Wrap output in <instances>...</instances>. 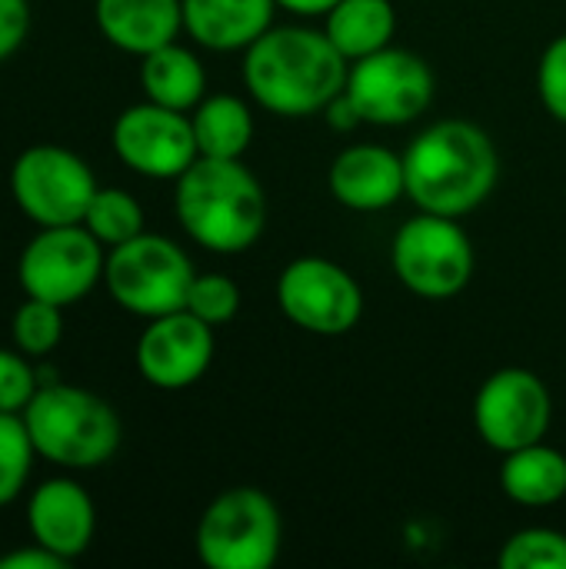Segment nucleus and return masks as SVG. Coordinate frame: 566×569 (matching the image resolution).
Returning <instances> with one entry per match:
<instances>
[{
	"label": "nucleus",
	"instance_id": "17",
	"mask_svg": "<svg viewBox=\"0 0 566 569\" xmlns=\"http://www.w3.org/2000/svg\"><path fill=\"white\" fill-rule=\"evenodd\" d=\"M93 20L110 47L147 57L183 30V0H93Z\"/></svg>",
	"mask_w": 566,
	"mask_h": 569
},
{
	"label": "nucleus",
	"instance_id": "33",
	"mask_svg": "<svg viewBox=\"0 0 566 569\" xmlns=\"http://www.w3.org/2000/svg\"><path fill=\"white\" fill-rule=\"evenodd\" d=\"M337 0H277V7L297 13V17H327Z\"/></svg>",
	"mask_w": 566,
	"mask_h": 569
},
{
	"label": "nucleus",
	"instance_id": "24",
	"mask_svg": "<svg viewBox=\"0 0 566 569\" xmlns=\"http://www.w3.org/2000/svg\"><path fill=\"white\" fill-rule=\"evenodd\" d=\"M60 337H63V307L37 300V297H23V303L10 317L13 347L27 353L30 360H40L57 350Z\"/></svg>",
	"mask_w": 566,
	"mask_h": 569
},
{
	"label": "nucleus",
	"instance_id": "19",
	"mask_svg": "<svg viewBox=\"0 0 566 569\" xmlns=\"http://www.w3.org/2000/svg\"><path fill=\"white\" fill-rule=\"evenodd\" d=\"M140 87L147 100L190 113L207 97V70L193 50L173 40L140 57Z\"/></svg>",
	"mask_w": 566,
	"mask_h": 569
},
{
	"label": "nucleus",
	"instance_id": "21",
	"mask_svg": "<svg viewBox=\"0 0 566 569\" xmlns=\"http://www.w3.org/2000/svg\"><path fill=\"white\" fill-rule=\"evenodd\" d=\"M324 33L354 63L390 47L397 33V10L390 0H337L327 13Z\"/></svg>",
	"mask_w": 566,
	"mask_h": 569
},
{
	"label": "nucleus",
	"instance_id": "18",
	"mask_svg": "<svg viewBox=\"0 0 566 569\" xmlns=\"http://www.w3.org/2000/svg\"><path fill=\"white\" fill-rule=\"evenodd\" d=\"M277 0H183V30L207 50H247L274 27Z\"/></svg>",
	"mask_w": 566,
	"mask_h": 569
},
{
	"label": "nucleus",
	"instance_id": "4",
	"mask_svg": "<svg viewBox=\"0 0 566 569\" xmlns=\"http://www.w3.org/2000/svg\"><path fill=\"white\" fill-rule=\"evenodd\" d=\"M23 423L37 457L70 473L110 463L123 440L117 410L73 383H40L23 410Z\"/></svg>",
	"mask_w": 566,
	"mask_h": 569
},
{
	"label": "nucleus",
	"instance_id": "25",
	"mask_svg": "<svg viewBox=\"0 0 566 569\" xmlns=\"http://www.w3.org/2000/svg\"><path fill=\"white\" fill-rule=\"evenodd\" d=\"M37 447L23 423V413H0V510L10 507L30 480Z\"/></svg>",
	"mask_w": 566,
	"mask_h": 569
},
{
	"label": "nucleus",
	"instance_id": "29",
	"mask_svg": "<svg viewBox=\"0 0 566 569\" xmlns=\"http://www.w3.org/2000/svg\"><path fill=\"white\" fill-rule=\"evenodd\" d=\"M537 90L554 120L566 123V33L554 37L537 67Z\"/></svg>",
	"mask_w": 566,
	"mask_h": 569
},
{
	"label": "nucleus",
	"instance_id": "7",
	"mask_svg": "<svg viewBox=\"0 0 566 569\" xmlns=\"http://www.w3.org/2000/svg\"><path fill=\"white\" fill-rule=\"evenodd\" d=\"M390 263L410 293L447 300L457 297L474 277V243L454 217L420 210L397 230Z\"/></svg>",
	"mask_w": 566,
	"mask_h": 569
},
{
	"label": "nucleus",
	"instance_id": "14",
	"mask_svg": "<svg viewBox=\"0 0 566 569\" xmlns=\"http://www.w3.org/2000/svg\"><path fill=\"white\" fill-rule=\"evenodd\" d=\"M214 327L193 317L190 310H173L147 320V330L137 340L133 360L140 377L157 390H187L214 363Z\"/></svg>",
	"mask_w": 566,
	"mask_h": 569
},
{
	"label": "nucleus",
	"instance_id": "11",
	"mask_svg": "<svg viewBox=\"0 0 566 569\" xmlns=\"http://www.w3.org/2000/svg\"><path fill=\"white\" fill-rule=\"evenodd\" d=\"M284 317L314 337H344L364 317V290L354 273L324 257H297L277 280Z\"/></svg>",
	"mask_w": 566,
	"mask_h": 569
},
{
	"label": "nucleus",
	"instance_id": "32",
	"mask_svg": "<svg viewBox=\"0 0 566 569\" xmlns=\"http://www.w3.org/2000/svg\"><path fill=\"white\" fill-rule=\"evenodd\" d=\"M327 120H330V127H337V130H354L357 123H364L360 113L354 110V103H350L347 93H340V97H334V100L327 103Z\"/></svg>",
	"mask_w": 566,
	"mask_h": 569
},
{
	"label": "nucleus",
	"instance_id": "30",
	"mask_svg": "<svg viewBox=\"0 0 566 569\" xmlns=\"http://www.w3.org/2000/svg\"><path fill=\"white\" fill-rule=\"evenodd\" d=\"M30 33V3L0 0V63L10 60Z\"/></svg>",
	"mask_w": 566,
	"mask_h": 569
},
{
	"label": "nucleus",
	"instance_id": "23",
	"mask_svg": "<svg viewBox=\"0 0 566 569\" xmlns=\"http://www.w3.org/2000/svg\"><path fill=\"white\" fill-rule=\"evenodd\" d=\"M83 227L110 250L143 233V207L120 187H97L83 213Z\"/></svg>",
	"mask_w": 566,
	"mask_h": 569
},
{
	"label": "nucleus",
	"instance_id": "16",
	"mask_svg": "<svg viewBox=\"0 0 566 569\" xmlns=\"http://www.w3.org/2000/svg\"><path fill=\"white\" fill-rule=\"evenodd\" d=\"M327 183H330L334 200L347 210H357V213L387 210L407 193L404 157L377 143L347 147L330 163Z\"/></svg>",
	"mask_w": 566,
	"mask_h": 569
},
{
	"label": "nucleus",
	"instance_id": "5",
	"mask_svg": "<svg viewBox=\"0 0 566 569\" xmlns=\"http://www.w3.org/2000/svg\"><path fill=\"white\" fill-rule=\"evenodd\" d=\"M193 543L203 567L270 569L284 543L280 510L257 487H230L203 510Z\"/></svg>",
	"mask_w": 566,
	"mask_h": 569
},
{
	"label": "nucleus",
	"instance_id": "12",
	"mask_svg": "<svg viewBox=\"0 0 566 569\" xmlns=\"http://www.w3.org/2000/svg\"><path fill=\"white\" fill-rule=\"evenodd\" d=\"M550 417L554 400L547 383L524 367H504L490 373L474 400V427L497 453L540 443L550 430Z\"/></svg>",
	"mask_w": 566,
	"mask_h": 569
},
{
	"label": "nucleus",
	"instance_id": "13",
	"mask_svg": "<svg viewBox=\"0 0 566 569\" xmlns=\"http://www.w3.org/2000/svg\"><path fill=\"white\" fill-rule=\"evenodd\" d=\"M110 147L123 167L150 180H177L200 157L190 113L153 100L133 103L113 120Z\"/></svg>",
	"mask_w": 566,
	"mask_h": 569
},
{
	"label": "nucleus",
	"instance_id": "1",
	"mask_svg": "<svg viewBox=\"0 0 566 569\" xmlns=\"http://www.w3.org/2000/svg\"><path fill=\"white\" fill-rule=\"evenodd\" d=\"M350 60L324 30L270 27L244 50V87L277 117H310L344 93Z\"/></svg>",
	"mask_w": 566,
	"mask_h": 569
},
{
	"label": "nucleus",
	"instance_id": "22",
	"mask_svg": "<svg viewBox=\"0 0 566 569\" xmlns=\"http://www.w3.org/2000/svg\"><path fill=\"white\" fill-rule=\"evenodd\" d=\"M200 157L240 160L254 140V113L234 93H210L190 110Z\"/></svg>",
	"mask_w": 566,
	"mask_h": 569
},
{
	"label": "nucleus",
	"instance_id": "20",
	"mask_svg": "<svg viewBox=\"0 0 566 569\" xmlns=\"http://www.w3.org/2000/svg\"><path fill=\"white\" fill-rule=\"evenodd\" d=\"M500 490L507 500L530 510L560 503L566 497V453L547 447L544 440L504 453Z\"/></svg>",
	"mask_w": 566,
	"mask_h": 569
},
{
	"label": "nucleus",
	"instance_id": "6",
	"mask_svg": "<svg viewBox=\"0 0 566 569\" xmlns=\"http://www.w3.org/2000/svg\"><path fill=\"white\" fill-rule=\"evenodd\" d=\"M197 270L190 257L160 233H140L107 250L103 287L110 300L143 320L187 307V293Z\"/></svg>",
	"mask_w": 566,
	"mask_h": 569
},
{
	"label": "nucleus",
	"instance_id": "31",
	"mask_svg": "<svg viewBox=\"0 0 566 569\" xmlns=\"http://www.w3.org/2000/svg\"><path fill=\"white\" fill-rule=\"evenodd\" d=\"M67 567L57 553H50V550H43L40 543H27V547H20V550H10V553H3L0 557V569H60Z\"/></svg>",
	"mask_w": 566,
	"mask_h": 569
},
{
	"label": "nucleus",
	"instance_id": "27",
	"mask_svg": "<svg viewBox=\"0 0 566 569\" xmlns=\"http://www.w3.org/2000/svg\"><path fill=\"white\" fill-rule=\"evenodd\" d=\"M193 317L210 323L214 330L230 323L240 310V287L224 273H197L187 293V307Z\"/></svg>",
	"mask_w": 566,
	"mask_h": 569
},
{
	"label": "nucleus",
	"instance_id": "9",
	"mask_svg": "<svg viewBox=\"0 0 566 569\" xmlns=\"http://www.w3.org/2000/svg\"><path fill=\"white\" fill-rule=\"evenodd\" d=\"M93 193V170L60 143H33L20 150L10 167V197L37 227L83 223Z\"/></svg>",
	"mask_w": 566,
	"mask_h": 569
},
{
	"label": "nucleus",
	"instance_id": "28",
	"mask_svg": "<svg viewBox=\"0 0 566 569\" xmlns=\"http://www.w3.org/2000/svg\"><path fill=\"white\" fill-rule=\"evenodd\" d=\"M37 390L40 377L30 367V357L17 347H0V413H23Z\"/></svg>",
	"mask_w": 566,
	"mask_h": 569
},
{
	"label": "nucleus",
	"instance_id": "3",
	"mask_svg": "<svg viewBox=\"0 0 566 569\" xmlns=\"http://www.w3.org/2000/svg\"><path fill=\"white\" fill-rule=\"evenodd\" d=\"M173 183L177 220L197 247L244 253L264 237L267 193L244 160L197 157Z\"/></svg>",
	"mask_w": 566,
	"mask_h": 569
},
{
	"label": "nucleus",
	"instance_id": "8",
	"mask_svg": "<svg viewBox=\"0 0 566 569\" xmlns=\"http://www.w3.org/2000/svg\"><path fill=\"white\" fill-rule=\"evenodd\" d=\"M107 247L83 227H37L17 260V280L23 297H37L57 307L80 303L97 283H103Z\"/></svg>",
	"mask_w": 566,
	"mask_h": 569
},
{
	"label": "nucleus",
	"instance_id": "26",
	"mask_svg": "<svg viewBox=\"0 0 566 569\" xmlns=\"http://www.w3.org/2000/svg\"><path fill=\"white\" fill-rule=\"evenodd\" d=\"M500 569H566V533L530 527L500 547Z\"/></svg>",
	"mask_w": 566,
	"mask_h": 569
},
{
	"label": "nucleus",
	"instance_id": "15",
	"mask_svg": "<svg viewBox=\"0 0 566 569\" xmlns=\"http://www.w3.org/2000/svg\"><path fill=\"white\" fill-rule=\"evenodd\" d=\"M30 540L63 563L83 557L97 533V507L73 477H50L27 497Z\"/></svg>",
	"mask_w": 566,
	"mask_h": 569
},
{
	"label": "nucleus",
	"instance_id": "10",
	"mask_svg": "<svg viewBox=\"0 0 566 569\" xmlns=\"http://www.w3.org/2000/svg\"><path fill=\"white\" fill-rule=\"evenodd\" d=\"M434 87V70L420 53L384 47L350 63L344 93L364 123L404 127L430 110Z\"/></svg>",
	"mask_w": 566,
	"mask_h": 569
},
{
	"label": "nucleus",
	"instance_id": "2",
	"mask_svg": "<svg viewBox=\"0 0 566 569\" xmlns=\"http://www.w3.org/2000/svg\"><path fill=\"white\" fill-rule=\"evenodd\" d=\"M500 157L490 133L470 120L430 123L404 153L407 197L424 213L467 217L497 187Z\"/></svg>",
	"mask_w": 566,
	"mask_h": 569
}]
</instances>
